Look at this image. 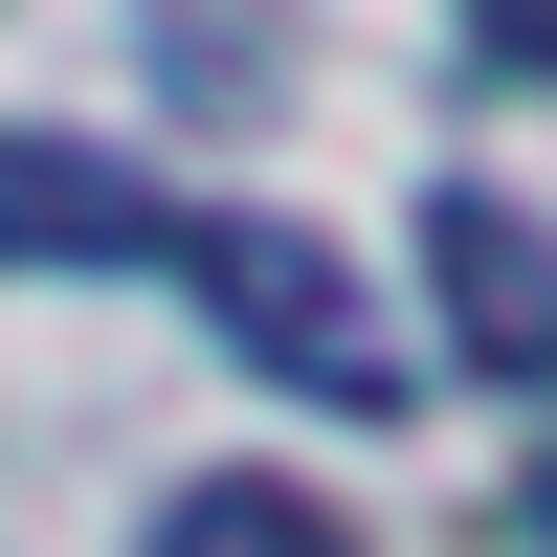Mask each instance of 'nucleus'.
<instances>
[{
	"label": "nucleus",
	"instance_id": "nucleus-1",
	"mask_svg": "<svg viewBox=\"0 0 557 557\" xmlns=\"http://www.w3.org/2000/svg\"><path fill=\"white\" fill-rule=\"evenodd\" d=\"M178 290H201L223 335L290 380V401H357V424L401 401V335H380V290H357V246H312V223H268V201L178 223Z\"/></svg>",
	"mask_w": 557,
	"mask_h": 557
},
{
	"label": "nucleus",
	"instance_id": "nucleus-2",
	"mask_svg": "<svg viewBox=\"0 0 557 557\" xmlns=\"http://www.w3.org/2000/svg\"><path fill=\"white\" fill-rule=\"evenodd\" d=\"M178 223L134 157H89V134H0V268H178Z\"/></svg>",
	"mask_w": 557,
	"mask_h": 557
},
{
	"label": "nucleus",
	"instance_id": "nucleus-3",
	"mask_svg": "<svg viewBox=\"0 0 557 557\" xmlns=\"http://www.w3.org/2000/svg\"><path fill=\"white\" fill-rule=\"evenodd\" d=\"M424 268H446V357L535 401V380H557V246L491 201V178H446V201H424Z\"/></svg>",
	"mask_w": 557,
	"mask_h": 557
},
{
	"label": "nucleus",
	"instance_id": "nucleus-4",
	"mask_svg": "<svg viewBox=\"0 0 557 557\" xmlns=\"http://www.w3.org/2000/svg\"><path fill=\"white\" fill-rule=\"evenodd\" d=\"M134 557H357L335 491H290V469H201V491H157V535Z\"/></svg>",
	"mask_w": 557,
	"mask_h": 557
},
{
	"label": "nucleus",
	"instance_id": "nucleus-5",
	"mask_svg": "<svg viewBox=\"0 0 557 557\" xmlns=\"http://www.w3.org/2000/svg\"><path fill=\"white\" fill-rule=\"evenodd\" d=\"M469 45H491V67H535V89H557V0H469Z\"/></svg>",
	"mask_w": 557,
	"mask_h": 557
},
{
	"label": "nucleus",
	"instance_id": "nucleus-6",
	"mask_svg": "<svg viewBox=\"0 0 557 557\" xmlns=\"http://www.w3.org/2000/svg\"><path fill=\"white\" fill-rule=\"evenodd\" d=\"M535 535H557V446H535Z\"/></svg>",
	"mask_w": 557,
	"mask_h": 557
}]
</instances>
